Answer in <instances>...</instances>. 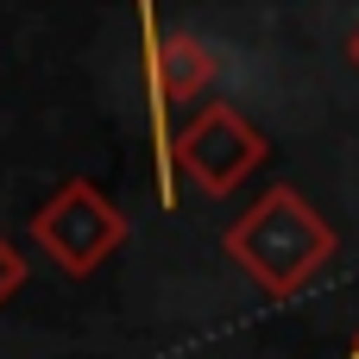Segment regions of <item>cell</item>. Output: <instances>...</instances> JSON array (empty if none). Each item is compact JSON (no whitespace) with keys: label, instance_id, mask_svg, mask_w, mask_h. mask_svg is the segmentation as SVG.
I'll use <instances>...</instances> for the list:
<instances>
[{"label":"cell","instance_id":"cell-6","mask_svg":"<svg viewBox=\"0 0 359 359\" xmlns=\"http://www.w3.org/2000/svg\"><path fill=\"white\" fill-rule=\"evenodd\" d=\"M347 57H353V69H359V32H353V38H347Z\"/></svg>","mask_w":359,"mask_h":359},{"label":"cell","instance_id":"cell-1","mask_svg":"<svg viewBox=\"0 0 359 359\" xmlns=\"http://www.w3.org/2000/svg\"><path fill=\"white\" fill-rule=\"evenodd\" d=\"M328 227L309 215V202L297 189H271L246 221L227 227V252L271 290V297H290L322 259H328Z\"/></svg>","mask_w":359,"mask_h":359},{"label":"cell","instance_id":"cell-4","mask_svg":"<svg viewBox=\"0 0 359 359\" xmlns=\"http://www.w3.org/2000/svg\"><path fill=\"white\" fill-rule=\"evenodd\" d=\"M145 69H151V114H158V145H164V170H170V151H177V133H170V107L177 101H196L208 82H215V57L189 38V32H170L151 19V0H145ZM177 177V170H170Z\"/></svg>","mask_w":359,"mask_h":359},{"label":"cell","instance_id":"cell-5","mask_svg":"<svg viewBox=\"0 0 359 359\" xmlns=\"http://www.w3.org/2000/svg\"><path fill=\"white\" fill-rule=\"evenodd\" d=\"M19 278H25V265H19V252H13V246L0 240V303H6V297L19 290Z\"/></svg>","mask_w":359,"mask_h":359},{"label":"cell","instance_id":"cell-3","mask_svg":"<svg viewBox=\"0 0 359 359\" xmlns=\"http://www.w3.org/2000/svg\"><path fill=\"white\" fill-rule=\"evenodd\" d=\"M32 233L57 252V265H69V271H95V265L126 240V221H120L114 202H101L88 183H63V189L32 215Z\"/></svg>","mask_w":359,"mask_h":359},{"label":"cell","instance_id":"cell-2","mask_svg":"<svg viewBox=\"0 0 359 359\" xmlns=\"http://www.w3.org/2000/svg\"><path fill=\"white\" fill-rule=\"evenodd\" d=\"M252 164H265V139L233 114V107H202L183 133H177V151H170V170H189L196 189L208 196H227Z\"/></svg>","mask_w":359,"mask_h":359}]
</instances>
